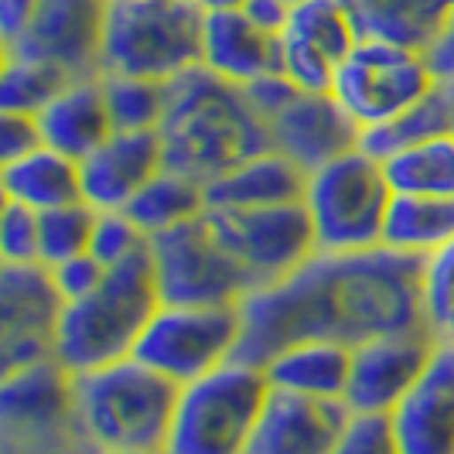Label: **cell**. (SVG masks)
Instances as JSON below:
<instances>
[{
	"label": "cell",
	"mask_w": 454,
	"mask_h": 454,
	"mask_svg": "<svg viewBox=\"0 0 454 454\" xmlns=\"http://www.w3.org/2000/svg\"><path fill=\"white\" fill-rule=\"evenodd\" d=\"M243 339L236 359L270 363L294 341L363 345L424 328L420 260L376 247L363 253H315L287 277L263 284L239 304Z\"/></svg>",
	"instance_id": "6da1fadb"
},
{
	"label": "cell",
	"mask_w": 454,
	"mask_h": 454,
	"mask_svg": "<svg viewBox=\"0 0 454 454\" xmlns=\"http://www.w3.org/2000/svg\"><path fill=\"white\" fill-rule=\"evenodd\" d=\"M359 42L431 51L451 18L454 0H339Z\"/></svg>",
	"instance_id": "7402d4cb"
},
{
	"label": "cell",
	"mask_w": 454,
	"mask_h": 454,
	"mask_svg": "<svg viewBox=\"0 0 454 454\" xmlns=\"http://www.w3.org/2000/svg\"><path fill=\"white\" fill-rule=\"evenodd\" d=\"M199 66L232 86L247 90L250 82L277 72V38L236 11H212L202 21V59Z\"/></svg>",
	"instance_id": "ffe728a7"
},
{
	"label": "cell",
	"mask_w": 454,
	"mask_h": 454,
	"mask_svg": "<svg viewBox=\"0 0 454 454\" xmlns=\"http://www.w3.org/2000/svg\"><path fill=\"white\" fill-rule=\"evenodd\" d=\"M151 270L160 304L239 308L253 291L250 273L226 250L205 212L151 239Z\"/></svg>",
	"instance_id": "ba28073f"
},
{
	"label": "cell",
	"mask_w": 454,
	"mask_h": 454,
	"mask_svg": "<svg viewBox=\"0 0 454 454\" xmlns=\"http://www.w3.org/2000/svg\"><path fill=\"white\" fill-rule=\"evenodd\" d=\"M434 348H437V339L427 328L396 332V335L356 345L341 403L348 407V413L389 417L393 407L410 393V387L420 380V372L427 369Z\"/></svg>",
	"instance_id": "9a60e30c"
},
{
	"label": "cell",
	"mask_w": 454,
	"mask_h": 454,
	"mask_svg": "<svg viewBox=\"0 0 454 454\" xmlns=\"http://www.w3.org/2000/svg\"><path fill=\"white\" fill-rule=\"evenodd\" d=\"M441 134H454V96L444 82L427 99H420L417 106H410L407 114L393 116L387 123L365 130L363 151H369L372 158L387 160L393 154L413 147V144H424V140Z\"/></svg>",
	"instance_id": "f1b7e54d"
},
{
	"label": "cell",
	"mask_w": 454,
	"mask_h": 454,
	"mask_svg": "<svg viewBox=\"0 0 454 454\" xmlns=\"http://www.w3.org/2000/svg\"><path fill=\"white\" fill-rule=\"evenodd\" d=\"M106 7L110 0H38L31 21L7 51L51 62L72 79L99 75Z\"/></svg>",
	"instance_id": "4fadbf2b"
},
{
	"label": "cell",
	"mask_w": 454,
	"mask_h": 454,
	"mask_svg": "<svg viewBox=\"0 0 454 454\" xmlns=\"http://www.w3.org/2000/svg\"><path fill=\"white\" fill-rule=\"evenodd\" d=\"M42 147L38 120L27 114H0V164Z\"/></svg>",
	"instance_id": "f35d334b"
},
{
	"label": "cell",
	"mask_w": 454,
	"mask_h": 454,
	"mask_svg": "<svg viewBox=\"0 0 454 454\" xmlns=\"http://www.w3.org/2000/svg\"><path fill=\"white\" fill-rule=\"evenodd\" d=\"M114 130H158L168 110V82L137 75H99Z\"/></svg>",
	"instance_id": "1f68e13d"
},
{
	"label": "cell",
	"mask_w": 454,
	"mask_h": 454,
	"mask_svg": "<svg viewBox=\"0 0 454 454\" xmlns=\"http://www.w3.org/2000/svg\"><path fill=\"white\" fill-rule=\"evenodd\" d=\"M400 454H454V341H437L420 380L393 407Z\"/></svg>",
	"instance_id": "ac0fdd59"
},
{
	"label": "cell",
	"mask_w": 454,
	"mask_h": 454,
	"mask_svg": "<svg viewBox=\"0 0 454 454\" xmlns=\"http://www.w3.org/2000/svg\"><path fill=\"white\" fill-rule=\"evenodd\" d=\"M267 137L277 154L291 158L308 175L363 147V130L339 106L332 92H297L294 99L267 120Z\"/></svg>",
	"instance_id": "2e32d148"
},
{
	"label": "cell",
	"mask_w": 454,
	"mask_h": 454,
	"mask_svg": "<svg viewBox=\"0 0 454 454\" xmlns=\"http://www.w3.org/2000/svg\"><path fill=\"white\" fill-rule=\"evenodd\" d=\"M454 239V195H393L383 247L403 256H431Z\"/></svg>",
	"instance_id": "4316f807"
},
{
	"label": "cell",
	"mask_w": 454,
	"mask_h": 454,
	"mask_svg": "<svg viewBox=\"0 0 454 454\" xmlns=\"http://www.w3.org/2000/svg\"><path fill=\"white\" fill-rule=\"evenodd\" d=\"M151 250V236L137 226L134 219L120 208V212H96V226H92L90 253L103 267H120L130 263L137 256Z\"/></svg>",
	"instance_id": "e575fe53"
},
{
	"label": "cell",
	"mask_w": 454,
	"mask_h": 454,
	"mask_svg": "<svg viewBox=\"0 0 454 454\" xmlns=\"http://www.w3.org/2000/svg\"><path fill=\"white\" fill-rule=\"evenodd\" d=\"M308 171L291 158L277 154L273 147L236 164L223 178L205 188L212 208H267V205H291L304 199Z\"/></svg>",
	"instance_id": "603a6c76"
},
{
	"label": "cell",
	"mask_w": 454,
	"mask_h": 454,
	"mask_svg": "<svg viewBox=\"0 0 454 454\" xmlns=\"http://www.w3.org/2000/svg\"><path fill=\"white\" fill-rule=\"evenodd\" d=\"M332 454H400L383 413H348Z\"/></svg>",
	"instance_id": "8d00e7d4"
},
{
	"label": "cell",
	"mask_w": 454,
	"mask_h": 454,
	"mask_svg": "<svg viewBox=\"0 0 454 454\" xmlns=\"http://www.w3.org/2000/svg\"><path fill=\"white\" fill-rule=\"evenodd\" d=\"M448 90H451V96H454V86H448Z\"/></svg>",
	"instance_id": "bcb514c9"
},
{
	"label": "cell",
	"mask_w": 454,
	"mask_h": 454,
	"mask_svg": "<svg viewBox=\"0 0 454 454\" xmlns=\"http://www.w3.org/2000/svg\"><path fill=\"white\" fill-rule=\"evenodd\" d=\"M270 396L260 365L232 363L178 389L164 454H243Z\"/></svg>",
	"instance_id": "52a82bcc"
},
{
	"label": "cell",
	"mask_w": 454,
	"mask_h": 454,
	"mask_svg": "<svg viewBox=\"0 0 454 454\" xmlns=\"http://www.w3.org/2000/svg\"><path fill=\"white\" fill-rule=\"evenodd\" d=\"M243 339L239 308L158 304L137 339L134 359L182 389L236 359Z\"/></svg>",
	"instance_id": "9c48e42d"
},
{
	"label": "cell",
	"mask_w": 454,
	"mask_h": 454,
	"mask_svg": "<svg viewBox=\"0 0 454 454\" xmlns=\"http://www.w3.org/2000/svg\"><path fill=\"white\" fill-rule=\"evenodd\" d=\"M164 168L208 184L270 147L267 123L247 90L195 66L168 82V110L158 127Z\"/></svg>",
	"instance_id": "7a4b0ae2"
},
{
	"label": "cell",
	"mask_w": 454,
	"mask_h": 454,
	"mask_svg": "<svg viewBox=\"0 0 454 454\" xmlns=\"http://www.w3.org/2000/svg\"><path fill=\"white\" fill-rule=\"evenodd\" d=\"M205 208H208L205 184H199L182 171L164 168L137 192L123 212L154 239L168 229H178L192 219H199Z\"/></svg>",
	"instance_id": "83f0119b"
},
{
	"label": "cell",
	"mask_w": 454,
	"mask_h": 454,
	"mask_svg": "<svg viewBox=\"0 0 454 454\" xmlns=\"http://www.w3.org/2000/svg\"><path fill=\"white\" fill-rule=\"evenodd\" d=\"M202 21L192 0H110L99 75L175 82L202 59Z\"/></svg>",
	"instance_id": "5b68a950"
},
{
	"label": "cell",
	"mask_w": 454,
	"mask_h": 454,
	"mask_svg": "<svg viewBox=\"0 0 454 454\" xmlns=\"http://www.w3.org/2000/svg\"><path fill=\"white\" fill-rule=\"evenodd\" d=\"M427 59H431L434 66V75L444 82V86H454V11L448 24H444V31H441V38L434 42V48L427 51Z\"/></svg>",
	"instance_id": "60d3db41"
},
{
	"label": "cell",
	"mask_w": 454,
	"mask_h": 454,
	"mask_svg": "<svg viewBox=\"0 0 454 454\" xmlns=\"http://www.w3.org/2000/svg\"><path fill=\"white\" fill-rule=\"evenodd\" d=\"M348 407L341 400H304L270 389L243 454H332Z\"/></svg>",
	"instance_id": "d6986e66"
},
{
	"label": "cell",
	"mask_w": 454,
	"mask_h": 454,
	"mask_svg": "<svg viewBox=\"0 0 454 454\" xmlns=\"http://www.w3.org/2000/svg\"><path fill=\"white\" fill-rule=\"evenodd\" d=\"M158 171H164L158 130H114L79 160L82 202L96 212H120Z\"/></svg>",
	"instance_id": "e0dca14e"
},
{
	"label": "cell",
	"mask_w": 454,
	"mask_h": 454,
	"mask_svg": "<svg viewBox=\"0 0 454 454\" xmlns=\"http://www.w3.org/2000/svg\"><path fill=\"white\" fill-rule=\"evenodd\" d=\"M51 273V280H55V291L59 297L72 304V301H82V297H90L103 280H106V273L110 267H103L92 253H79V256H68L62 263H55V267H48Z\"/></svg>",
	"instance_id": "74e56055"
},
{
	"label": "cell",
	"mask_w": 454,
	"mask_h": 454,
	"mask_svg": "<svg viewBox=\"0 0 454 454\" xmlns=\"http://www.w3.org/2000/svg\"><path fill=\"white\" fill-rule=\"evenodd\" d=\"M441 86L431 59L387 42H356L335 72L332 96L356 120L359 130H372L393 116L407 114Z\"/></svg>",
	"instance_id": "30bf717a"
},
{
	"label": "cell",
	"mask_w": 454,
	"mask_h": 454,
	"mask_svg": "<svg viewBox=\"0 0 454 454\" xmlns=\"http://www.w3.org/2000/svg\"><path fill=\"white\" fill-rule=\"evenodd\" d=\"M393 195H454V134L431 137L383 160Z\"/></svg>",
	"instance_id": "f546056e"
},
{
	"label": "cell",
	"mask_w": 454,
	"mask_h": 454,
	"mask_svg": "<svg viewBox=\"0 0 454 454\" xmlns=\"http://www.w3.org/2000/svg\"><path fill=\"white\" fill-rule=\"evenodd\" d=\"M0 260L4 263H38V212L18 202L0 208Z\"/></svg>",
	"instance_id": "d590c367"
},
{
	"label": "cell",
	"mask_w": 454,
	"mask_h": 454,
	"mask_svg": "<svg viewBox=\"0 0 454 454\" xmlns=\"http://www.w3.org/2000/svg\"><path fill=\"white\" fill-rule=\"evenodd\" d=\"M35 120H38V130H42V144L75 160L92 154L106 137L114 134L99 75L72 79Z\"/></svg>",
	"instance_id": "44dd1931"
},
{
	"label": "cell",
	"mask_w": 454,
	"mask_h": 454,
	"mask_svg": "<svg viewBox=\"0 0 454 454\" xmlns=\"http://www.w3.org/2000/svg\"><path fill=\"white\" fill-rule=\"evenodd\" d=\"M301 205L321 253H363L383 247L393 188L383 160L356 147L308 175Z\"/></svg>",
	"instance_id": "8992f818"
},
{
	"label": "cell",
	"mask_w": 454,
	"mask_h": 454,
	"mask_svg": "<svg viewBox=\"0 0 454 454\" xmlns=\"http://www.w3.org/2000/svg\"><path fill=\"white\" fill-rule=\"evenodd\" d=\"M4 420L14 427H51L72 417V372L55 359L4 376L0 387Z\"/></svg>",
	"instance_id": "484cf974"
},
{
	"label": "cell",
	"mask_w": 454,
	"mask_h": 454,
	"mask_svg": "<svg viewBox=\"0 0 454 454\" xmlns=\"http://www.w3.org/2000/svg\"><path fill=\"white\" fill-rule=\"evenodd\" d=\"M158 304L160 297L147 250L130 263L114 267L90 297L62 308L55 328V363L75 376L130 359Z\"/></svg>",
	"instance_id": "277c9868"
},
{
	"label": "cell",
	"mask_w": 454,
	"mask_h": 454,
	"mask_svg": "<svg viewBox=\"0 0 454 454\" xmlns=\"http://www.w3.org/2000/svg\"><path fill=\"white\" fill-rule=\"evenodd\" d=\"M352 348L339 341H294L263 365L270 389L304 400H345Z\"/></svg>",
	"instance_id": "cb8c5ba5"
},
{
	"label": "cell",
	"mask_w": 454,
	"mask_h": 454,
	"mask_svg": "<svg viewBox=\"0 0 454 454\" xmlns=\"http://www.w3.org/2000/svg\"><path fill=\"white\" fill-rule=\"evenodd\" d=\"M68 82H72V75L59 66L7 51L4 75H0V114L38 116Z\"/></svg>",
	"instance_id": "4dcf8cb0"
},
{
	"label": "cell",
	"mask_w": 454,
	"mask_h": 454,
	"mask_svg": "<svg viewBox=\"0 0 454 454\" xmlns=\"http://www.w3.org/2000/svg\"><path fill=\"white\" fill-rule=\"evenodd\" d=\"M356 42L359 35L339 0L297 4L277 38V72L304 92H332L335 72Z\"/></svg>",
	"instance_id": "5bb4252c"
},
{
	"label": "cell",
	"mask_w": 454,
	"mask_h": 454,
	"mask_svg": "<svg viewBox=\"0 0 454 454\" xmlns=\"http://www.w3.org/2000/svg\"><path fill=\"white\" fill-rule=\"evenodd\" d=\"M0 192H4V202L27 205L35 212L82 202L79 160L42 144L38 151H31L24 158L0 164Z\"/></svg>",
	"instance_id": "d4e9b609"
},
{
	"label": "cell",
	"mask_w": 454,
	"mask_h": 454,
	"mask_svg": "<svg viewBox=\"0 0 454 454\" xmlns=\"http://www.w3.org/2000/svg\"><path fill=\"white\" fill-rule=\"evenodd\" d=\"M38 0H0V35L4 45H11L18 35L24 31V24L31 21Z\"/></svg>",
	"instance_id": "b9f144b4"
},
{
	"label": "cell",
	"mask_w": 454,
	"mask_h": 454,
	"mask_svg": "<svg viewBox=\"0 0 454 454\" xmlns=\"http://www.w3.org/2000/svg\"><path fill=\"white\" fill-rule=\"evenodd\" d=\"M239 11H243L260 31H267V35H273V38H280L284 27H287V21H291V11H294V7H291L287 0H247Z\"/></svg>",
	"instance_id": "ab89813d"
},
{
	"label": "cell",
	"mask_w": 454,
	"mask_h": 454,
	"mask_svg": "<svg viewBox=\"0 0 454 454\" xmlns=\"http://www.w3.org/2000/svg\"><path fill=\"white\" fill-rule=\"evenodd\" d=\"M175 400L178 387L134 356L72 376V420L96 451L164 454Z\"/></svg>",
	"instance_id": "3957f363"
},
{
	"label": "cell",
	"mask_w": 454,
	"mask_h": 454,
	"mask_svg": "<svg viewBox=\"0 0 454 454\" xmlns=\"http://www.w3.org/2000/svg\"><path fill=\"white\" fill-rule=\"evenodd\" d=\"M212 229L226 250L250 273L253 291L297 270L318 253L315 229L301 202L267 205V208H205Z\"/></svg>",
	"instance_id": "8fae6325"
},
{
	"label": "cell",
	"mask_w": 454,
	"mask_h": 454,
	"mask_svg": "<svg viewBox=\"0 0 454 454\" xmlns=\"http://www.w3.org/2000/svg\"><path fill=\"white\" fill-rule=\"evenodd\" d=\"M287 4H291V7H297V4H308V0H287Z\"/></svg>",
	"instance_id": "f6af8a7d"
},
{
	"label": "cell",
	"mask_w": 454,
	"mask_h": 454,
	"mask_svg": "<svg viewBox=\"0 0 454 454\" xmlns=\"http://www.w3.org/2000/svg\"><path fill=\"white\" fill-rule=\"evenodd\" d=\"M66 301L42 263H4L0 270V365L4 376L55 359V328Z\"/></svg>",
	"instance_id": "7c38bea8"
},
{
	"label": "cell",
	"mask_w": 454,
	"mask_h": 454,
	"mask_svg": "<svg viewBox=\"0 0 454 454\" xmlns=\"http://www.w3.org/2000/svg\"><path fill=\"white\" fill-rule=\"evenodd\" d=\"M202 14H212V11H236V7H243L247 0H192Z\"/></svg>",
	"instance_id": "7bdbcfd3"
},
{
	"label": "cell",
	"mask_w": 454,
	"mask_h": 454,
	"mask_svg": "<svg viewBox=\"0 0 454 454\" xmlns=\"http://www.w3.org/2000/svg\"><path fill=\"white\" fill-rule=\"evenodd\" d=\"M424 328L437 341H454V239L420 260Z\"/></svg>",
	"instance_id": "836d02e7"
},
{
	"label": "cell",
	"mask_w": 454,
	"mask_h": 454,
	"mask_svg": "<svg viewBox=\"0 0 454 454\" xmlns=\"http://www.w3.org/2000/svg\"><path fill=\"white\" fill-rule=\"evenodd\" d=\"M99 454H151V451H99Z\"/></svg>",
	"instance_id": "ee69618b"
},
{
	"label": "cell",
	"mask_w": 454,
	"mask_h": 454,
	"mask_svg": "<svg viewBox=\"0 0 454 454\" xmlns=\"http://www.w3.org/2000/svg\"><path fill=\"white\" fill-rule=\"evenodd\" d=\"M92 226H96V208H90L86 202L38 212V263L55 267L68 256L90 253Z\"/></svg>",
	"instance_id": "d6a6232c"
}]
</instances>
